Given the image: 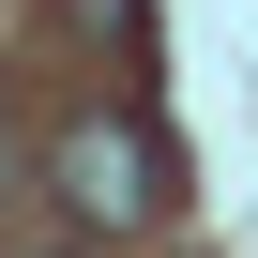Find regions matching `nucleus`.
<instances>
[{
    "label": "nucleus",
    "instance_id": "nucleus-2",
    "mask_svg": "<svg viewBox=\"0 0 258 258\" xmlns=\"http://www.w3.org/2000/svg\"><path fill=\"white\" fill-rule=\"evenodd\" d=\"M0 198H16V121H0Z\"/></svg>",
    "mask_w": 258,
    "mask_h": 258
},
{
    "label": "nucleus",
    "instance_id": "nucleus-1",
    "mask_svg": "<svg viewBox=\"0 0 258 258\" xmlns=\"http://www.w3.org/2000/svg\"><path fill=\"white\" fill-rule=\"evenodd\" d=\"M46 182H61V213L121 228V213H152V198H167V152H152V121H76V137L46 152Z\"/></svg>",
    "mask_w": 258,
    "mask_h": 258
}]
</instances>
